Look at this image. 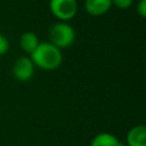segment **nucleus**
I'll return each instance as SVG.
<instances>
[{
	"label": "nucleus",
	"mask_w": 146,
	"mask_h": 146,
	"mask_svg": "<svg viewBox=\"0 0 146 146\" xmlns=\"http://www.w3.org/2000/svg\"><path fill=\"white\" fill-rule=\"evenodd\" d=\"M112 6H115L119 9H128L131 7L133 0H111Z\"/></svg>",
	"instance_id": "9"
},
{
	"label": "nucleus",
	"mask_w": 146,
	"mask_h": 146,
	"mask_svg": "<svg viewBox=\"0 0 146 146\" xmlns=\"http://www.w3.org/2000/svg\"><path fill=\"white\" fill-rule=\"evenodd\" d=\"M8 49H9V41H8V39L5 35L0 34V56L5 55L8 51Z\"/></svg>",
	"instance_id": "10"
},
{
	"label": "nucleus",
	"mask_w": 146,
	"mask_h": 146,
	"mask_svg": "<svg viewBox=\"0 0 146 146\" xmlns=\"http://www.w3.org/2000/svg\"><path fill=\"white\" fill-rule=\"evenodd\" d=\"M34 66L43 71H52L59 67L63 60L62 50L55 47L52 43L40 42L35 50L30 55Z\"/></svg>",
	"instance_id": "1"
},
{
	"label": "nucleus",
	"mask_w": 146,
	"mask_h": 146,
	"mask_svg": "<svg viewBox=\"0 0 146 146\" xmlns=\"http://www.w3.org/2000/svg\"><path fill=\"white\" fill-rule=\"evenodd\" d=\"M112 7L111 0H84V9L90 16H103Z\"/></svg>",
	"instance_id": "5"
},
{
	"label": "nucleus",
	"mask_w": 146,
	"mask_h": 146,
	"mask_svg": "<svg viewBox=\"0 0 146 146\" xmlns=\"http://www.w3.org/2000/svg\"><path fill=\"white\" fill-rule=\"evenodd\" d=\"M34 74V64L30 57L23 56L16 59L13 66V75L16 80L25 82L29 81Z\"/></svg>",
	"instance_id": "4"
},
{
	"label": "nucleus",
	"mask_w": 146,
	"mask_h": 146,
	"mask_svg": "<svg viewBox=\"0 0 146 146\" xmlns=\"http://www.w3.org/2000/svg\"><path fill=\"white\" fill-rule=\"evenodd\" d=\"M90 146H123L122 143L110 132H99L94 137Z\"/></svg>",
	"instance_id": "8"
},
{
	"label": "nucleus",
	"mask_w": 146,
	"mask_h": 146,
	"mask_svg": "<svg viewBox=\"0 0 146 146\" xmlns=\"http://www.w3.org/2000/svg\"><path fill=\"white\" fill-rule=\"evenodd\" d=\"M75 40L74 29L66 22H58L54 24L49 31V42L58 49L70 47Z\"/></svg>",
	"instance_id": "2"
},
{
	"label": "nucleus",
	"mask_w": 146,
	"mask_h": 146,
	"mask_svg": "<svg viewBox=\"0 0 146 146\" xmlns=\"http://www.w3.org/2000/svg\"><path fill=\"white\" fill-rule=\"evenodd\" d=\"M49 8L51 14L60 22L72 19L78 11L76 0H50Z\"/></svg>",
	"instance_id": "3"
},
{
	"label": "nucleus",
	"mask_w": 146,
	"mask_h": 146,
	"mask_svg": "<svg viewBox=\"0 0 146 146\" xmlns=\"http://www.w3.org/2000/svg\"><path fill=\"white\" fill-rule=\"evenodd\" d=\"M128 146H146V127L143 124L132 127L127 133Z\"/></svg>",
	"instance_id": "6"
},
{
	"label": "nucleus",
	"mask_w": 146,
	"mask_h": 146,
	"mask_svg": "<svg viewBox=\"0 0 146 146\" xmlns=\"http://www.w3.org/2000/svg\"><path fill=\"white\" fill-rule=\"evenodd\" d=\"M39 43V38L33 32H24L19 38V46L22 50L29 55H31L35 50Z\"/></svg>",
	"instance_id": "7"
},
{
	"label": "nucleus",
	"mask_w": 146,
	"mask_h": 146,
	"mask_svg": "<svg viewBox=\"0 0 146 146\" xmlns=\"http://www.w3.org/2000/svg\"><path fill=\"white\" fill-rule=\"evenodd\" d=\"M137 14L141 18L146 17V0H139L137 5Z\"/></svg>",
	"instance_id": "11"
}]
</instances>
